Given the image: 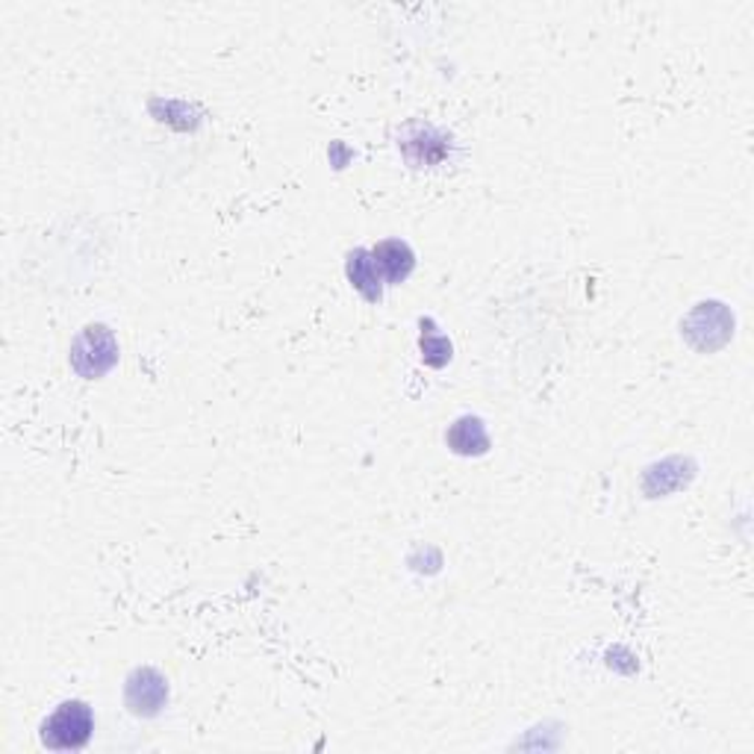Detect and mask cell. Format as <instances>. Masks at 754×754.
I'll return each mask as SVG.
<instances>
[{"label":"cell","instance_id":"6da1fadb","mask_svg":"<svg viewBox=\"0 0 754 754\" xmlns=\"http://www.w3.org/2000/svg\"><path fill=\"white\" fill-rule=\"evenodd\" d=\"M95 716L86 702H62L41 725V743L53 752H77L92 740Z\"/></svg>","mask_w":754,"mask_h":754},{"label":"cell","instance_id":"7a4b0ae2","mask_svg":"<svg viewBox=\"0 0 754 754\" xmlns=\"http://www.w3.org/2000/svg\"><path fill=\"white\" fill-rule=\"evenodd\" d=\"M118 363V342L113 330L103 325H89L72 345V368L86 380L103 377Z\"/></svg>","mask_w":754,"mask_h":754},{"label":"cell","instance_id":"3957f363","mask_svg":"<svg viewBox=\"0 0 754 754\" xmlns=\"http://www.w3.org/2000/svg\"><path fill=\"white\" fill-rule=\"evenodd\" d=\"M168 702V683L156 669H133L127 683H124V704L130 707L133 716H144L151 719L165 707Z\"/></svg>","mask_w":754,"mask_h":754},{"label":"cell","instance_id":"277c9868","mask_svg":"<svg viewBox=\"0 0 754 754\" xmlns=\"http://www.w3.org/2000/svg\"><path fill=\"white\" fill-rule=\"evenodd\" d=\"M372 260H375L377 272H380V277H384L387 284L407 280L413 265H416L413 248H410L407 242H401V239H384V242H377V246L372 248Z\"/></svg>","mask_w":754,"mask_h":754},{"label":"cell","instance_id":"5b68a950","mask_svg":"<svg viewBox=\"0 0 754 754\" xmlns=\"http://www.w3.org/2000/svg\"><path fill=\"white\" fill-rule=\"evenodd\" d=\"M445 442L460 457H480V454L490 451V433L483 428V422L475 416L457 418L445 433Z\"/></svg>","mask_w":754,"mask_h":754},{"label":"cell","instance_id":"8992f818","mask_svg":"<svg viewBox=\"0 0 754 754\" xmlns=\"http://www.w3.org/2000/svg\"><path fill=\"white\" fill-rule=\"evenodd\" d=\"M345 275L366 301H372V304L380 301V296H384V277L377 272L375 260H372V251H363V248L351 251L345 263Z\"/></svg>","mask_w":754,"mask_h":754},{"label":"cell","instance_id":"52a82bcc","mask_svg":"<svg viewBox=\"0 0 754 754\" xmlns=\"http://www.w3.org/2000/svg\"><path fill=\"white\" fill-rule=\"evenodd\" d=\"M418 348H422V360H425L430 368H442L451 360V354H454L451 339L442 337L430 318H422V339H418Z\"/></svg>","mask_w":754,"mask_h":754}]
</instances>
